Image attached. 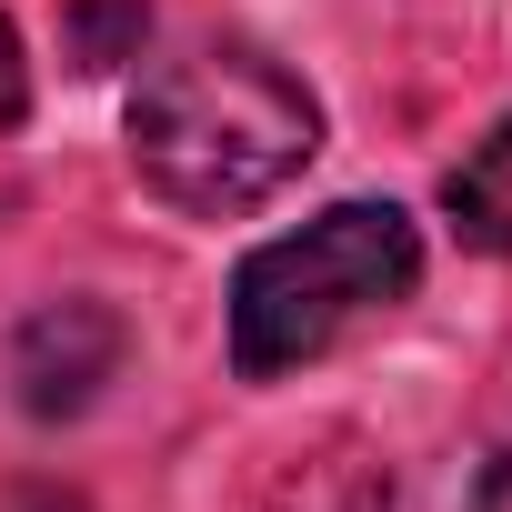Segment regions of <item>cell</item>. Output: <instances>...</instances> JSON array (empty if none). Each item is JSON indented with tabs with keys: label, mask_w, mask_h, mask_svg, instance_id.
<instances>
[{
	"label": "cell",
	"mask_w": 512,
	"mask_h": 512,
	"mask_svg": "<svg viewBox=\"0 0 512 512\" xmlns=\"http://www.w3.org/2000/svg\"><path fill=\"white\" fill-rule=\"evenodd\" d=\"M322 151V101L262 41H181L131 91V171L181 221H241Z\"/></svg>",
	"instance_id": "6da1fadb"
},
{
	"label": "cell",
	"mask_w": 512,
	"mask_h": 512,
	"mask_svg": "<svg viewBox=\"0 0 512 512\" xmlns=\"http://www.w3.org/2000/svg\"><path fill=\"white\" fill-rule=\"evenodd\" d=\"M422 292V231L392 201H332L302 231L262 241L231 272V372L241 382H282L322 362L342 332L402 312Z\"/></svg>",
	"instance_id": "7a4b0ae2"
},
{
	"label": "cell",
	"mask_w": 512,
	"mask_h": 512,
	"mask_svg": "<svg viewBox=\"0 0 512 512\" xmlns=\"http://www.w3.org/2000/svg\"><path fill=\"white\" fill-rule=\"evenodd\" d=\"M121 352H131V322L91 292H61L11 332V392L31 422H71L101 402V382H121Z\"/></svg>",
	"instance_id": "3957f363"
},
{
	"label": "cell",
	"mask_w": 512,
	"mask_h": 512,
	"mask_svg": "<svg viewBox=\"0 0 512 512\" xmlns=\"http://www.w3.org/2000/svg\"><path fill=\"white\" fill-rule=\"evenodd\" d=\"M442 221L462 251H512V121L442 171Z\"/></svg>",
	"instance_id": "277c9868"
},
{
	"label": "cell",
	"mask_w": 512,
	"mask_h": 512,
	"mask_svg": "<svg viewBox=\"0 0 512 512\" xmlns=\"http://www.w3.org/2000/svg\"><path fill=\"white\" fill-rule=\"evenodd\" d=\"M272 512H392V472H382L362 442H322V452L282 482Z\"/></svg>",
	"instance_id": "5b68a950"
},
{
	"label": "cell",
	"mask_w": 512,
	"mask_h": 512,
	"mask_svg": "<svg viewBox=\"0 0 512 512\" xmlns=\"http://www.w3.org/2000/svg\"><path fill=\"white\" fill-rule=\"evenodd\" d=\"M141 0H81L71 11V61L81 71H111V61H141Z\"/></svg>",
	"instance_id": "8992f818"
},
{
	"label": "cell",
	"mask_w": 512,
	"mask_h": 512,
	"mask_svg": "<svg viewBox=\"0 0 512 512\" xmlns=\"http://www.w3.org/2000/svg\"><path fill=\"white\" fill-rule=\"evenodd\" d=\"M21 121H31V61H21L11 11H0V131H21Z\"/></svg>",
	"instance_id": "52a82bcc"
}]
</instances>
